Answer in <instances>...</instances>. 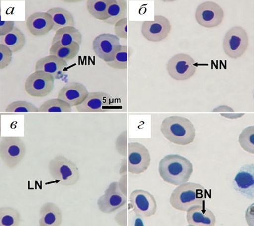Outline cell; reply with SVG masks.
Wrapping results in <instances>:
<instances>
[{"label":"cell","instance_id":"6da1fadb","mask_svg":"<svg viewBox=\"0 0 254 226\" xmlns=\"http://www.w3.org/2000/svg\"><path fill=\"white\" fill-rule=\"evenodd\" d=\"M158 172L165 182L178 186L189 181L193 172V166L182 155L169 154L159 162Z\"/></svg>","mask_w":254,"mask_h":226},{"label":"cell","instance_id":"7a4b0ae2","mask_svg":"<svg viewBox=\"0 0 254 226\" xmlns=\"http://www.w3.org/2000/svg\"><path fill=\"white\" fill-rule=\"evenodd\" d=\"M161 132L169 142L178 146H188L195 139V126L188 118L179 116H171L162 121Z\"/></svg>","mask_w":254,"mask_h":226},{"label":"cell","instance_id":"3957f363","mask_svg":"<svg viewBox=\"0 0 254 226\" xmlns=\"http://www.w3.org/2000/svg\"><path fill=\"white\" fill-rule=\"evenodd\" d=\"M206 198L207 190L203 185L187 182L174 190L169 198V203L176 210L186 212L195 205H205Z\"/></svg>","mask_w":254,"mask_h":226},{"label":"cell","instance_id":"277c9868","mask_svg":"<svg viewBox=\"0 0 254 226\" xmlns=\"http://www.w3.org/2000/svg\"><path fill=\"white\" fill-rule=\"evenodd\" d=\"M48 170L52 178L63 186H73L80 179L79 169L76 164L63 155H57L49 161Z\"/></svg>","mask_w":254,"mask_h":226},{"label":"cell","instance_id":"5b68a950","mask_svg":"<svg viewBox=\"0 0 254 226\" xmlns=\"http://www.w3.org/2000/svg\"><path fill=\"white\" fill-rule=\"evenodd\" d=\"M26 146L19 136H2L0 141V159L6 167H18L26 154Z\"/></svg>","mask_w":254,"mask_h":226},{"label":"cell","instance_id":"8992f818","mask_svg":"<svg viewBox=\"0 0 254 226\" xmlns=\"http://www.w3.org/2000/svg\"><path fill=\"white\" fill-rule=\"evenodd\" d=\"M249 45V39L246 31L241 26H235L225 34L222 47L228 57L237 59L245 54Z\"/></svg>","mask_w":254,"mask_h":226},{"label":"cell","instance_id":"52a82bcc","mask_svg":"<svg viewBox=\"0 0 254 226\" xmlns=\"http://www.w3.org/2000/svg\"><path fill=\"white\" fill-rule=\"evenodd\" d=\"M55 87V78L51 74L37 70L27 77L24 90L30 96L44 98L48 96Z\"/></svg>","mask_w":254,"mask_h":226},{"label":"cell","instance_id":"ba28073f","mask_svg":"<svg viewBox=\"0 0 254 226\" xmlns=\"http://www.w3.org/2000/svg\"><path fill=\"white\" fill-rule=\"evenodd\" d=\"M195 63L191 56L184 53L176 54L167 63L168 74L176 81L188 80L195 75L197 70Z\"/></svg>","mask_w":254,"mask_h":226},{"label":"cell","instance_id":"9c48e42d","mask_svg":"<svg viewBox=\"0 0 254 226\" xmlns=\"http://www.w3.org/2000/svg\"><path fill=\"white\" fill-rule=\"evenodd\" d=\"M122 45L120 39L115 35L104 33L94 38L92 48L97 57L107 63L114 61Z\"/></svg>","mask_w":254,"mask_h":226},{"label":"cell","instance_id":"30bf717a","mask_svg":"<svg viewBox=\"0 0 254 226\" xmlns=\"http://www.w3.org/2000/svg\"><path fill=\"white\" fill-rule=\"evenodd\" d=\"M127 202V196L120 189L118 182H112L98 199L97 206L101 213L110 214L124 207Z\"/></svg>","mask_w":254,"mask_h":226},{"label":"cell","instance_id":"8fae6325","mask_svg":"<svg viewBox=\"0 0 254 226\" xmlns=\"http://www.w3.org/2000/svg\"><path fill=\"white\" fill-rule=\"evenodd\" d=\"M128 171L133 175H140L146 172L151 164L149 150L138 142L128 143Z\"/></svg>","mask_w":254,"mask_h":226},{"label":"cell","instance_id":"7c38bea8","mask_svg":"<svg viewBox=\"0 0 254 226\" xmlns=\"http://www.w3.org/2000/svg\"><path fill=\"white\" fill-rule=\"evenodd\" d=\"M224 11L220 5L213 1L203 2L197 7L195 19L200 26L207 28L217 27L223 22Z\"/></svg>","mask_w":254,"mask_h":226},{"label":"cell","instance_id":"4fadbf2b","mask_svg":"<svg viewBox=\"0 0 254 226\" xmlns=\"http://www.w3.org/2000/svg\"><path fill=\"white\" fill-rule=\"evenodd\" d=\"M129 208L141 217L149 218L156 214L157 203L154 196L143 189L133 190L129 196Z\"/></svg>","mask_w":254,"mask_h":226},{"label":"cell","instance_id":"5bb4252c","mask_svg":"<svg viewBox=\"0 0 254 226\" xmlns=\"http://www.w3.org/2000/svg\"><path fill=\"white\" fill-rule=\"evenodd\" d=\"M170 21L162 15L154 16L153 21H145L141 28V33L146 40L159 42L165 40L171 33Z\"/></svg>","mask_w":254,"mask_h":226},{"label":"cell","instance_id":"9a60e30c","mask_svg":"<svg viewBox=\"0 0 254 226\" xmlns=\"http://www.w3.org/2000/svg\"><path fill=\"white\" fill-rule=\"evenodd\" d=\"M233 186L247 199H254V163L245 164L240 168L235 176Z\"/></svg>","mask_w":254,"mask_h":226},{"label":"cell","instance_id":"2e32d148","mask_svg":"<svg viewBox=\"0 0 254 226\" xmlns=\"http://www.w3.org/2000/svg\"><path fill=\"white\" fill-rule=\"evenodd\" d=\"M113 98L102 91L89 93L85 101L76 107L78 112H107L111 111Z\"/></svg>","mask_w":254,"mask_h":226},{"label":"cell","instance_id":"e0dca14e","mask_svg":"<svg viewBox=\"0 0 254 226\" xmlns=\"http://www.w3.org/2000/svg\"><path fill=\"white\" fill-rule=\"evenodd\" d=\"M89 94V91L83 84L72 81L61 88L58 98L68 102L72 107H76L85 101Z\"/></svg>","mask_w":254,"mask_h":226},{"label":"cell","instance_id":"ac0fdd59","mask_svg":"<svg viewBox=\"0 0 254 226\" xmlns=\"http://www.w3.org/2000/svg\"><path fill=\"white\" fill-rule=\"evenodd\" d=\"M186 220L190 226H214L216 217L204 204L195 205L186 211Z\"/></svg>","mask_w":254,"mask_h":226},{"label":"cell","instance_id":"d6986e66","mask_svg":"<svg viewBox=\"0 0 254 226\" xmlns=\"http://www.w3.org/2000/svg\"><path fill=\"white\" fill-rule=\"evenodd\" d=\"M26 27L34 37H43L53 31L54 24L52 16L46 12H37L31 14L26 20Z\"/></svg>","mask_w":254,"mask_h":226},{"label":"cell","instance_id":"ffe728a7","mask_svg":"<svg viewBox=\"0 0 254 226\" xmlns=\"http://www.w3.org/2000/svg\"><path fill=\"white\" fill-rule=\"evenodd\" d=\"M63 214L58 205L47 202L42 205L40 210V226H60L62 224Z\"/></svg>","mask_w":254,"mask_h":226},{"label":"cell","instance_id":"44dd1931","mask_svg":"<svg viewBox=\"0 0 254 226\" xmlns=\"http://www.w3.org/2000/svg\"><path fill=\"white\" fill-rule=\"evenodd\" d=\"M81 45L82 35L75 27H66L56 31L53 38L51 45L58 44L62 46H69L75 44Z\"/></svg>","mask_w":254,"mask_h":226},{"label":"cell","instance_id":"7402d4cb","mask_svg":"<svg viewBox=\"0 0 254 226\" xmlns=\"http://www.w3.org/2000/svg\"><path fill=\"white\" fill-rule=\"evenodd\" d=\"M68 65L67 62L54 55L49 54L38 59L35 65V71L42 70L54 76L62 71Z\"/></svg>","mask_w":254,"mask_h":226},{"label":"cell","instance_id":"603a6c76","mask_svg":"<svg viewBox=\"0 0 254 226\" xmlns=\"http://www.w3.org/2000/svg\"><path fill=\"white\" fill-rule=\"evenodd\" d=\"M47 12L52 17L54 24L53 31L55 33L61 28L75 26V19L72 14L68 10L60 7H55L49 9Z\"/></svg>","mask_w":254,"mask_h":226},{"label":"cell","instance_id":"cb8c5ba5","mask_svg":"<svg viewBox=\"0 0 254 226\" xmlns=\"http://www.w3.org/2000/svg\"><path fill=\"white\" fill-rule=\"evenodd\" d=\"M127 15V1L126 0H112L108 8L107 19L104 22L114 26L119 20L126 18Z\"/></svg>","mask_w":254,"mask_h":226},{"label":"cell","instance_id":"d4e9b609","mask_svg":"<svg viewBox=\"0 0 254 226\" xmlns=\"http://www.w3.org/2000/svg\"><path fill=\"white\" fill-rule=\"evenodd\" d=\"M0 42L8 46L14 54L22 50L26 44V37L23 32L15 27L11 33L1 37Z\"/></svg>","mask_w":254,"mask_h":226},{"label":"cell","instance_id":"484cf974","mask_svg":"<svg viewBox=\"0 0 254 226\" xmlns=\"http://www.w3.org/2000/svg\"><path fill=\"white\" fill-rule=\"evenodd\" d=\"M112 0H87L88 12L94 19L104 22L107 19L108 10Z\"/></svg>","mask_w":254,"mask_h":226},{"label":"cell","instance_id":"4316f807","mask_svg":"<svg viewBox=\"0 0 254 226\" xmlns=\"http://www.w3.org/2000/svg\"><path fill=\"white\" fill-rule=\"evenodd\" d=\"M80 45L75 44L69 46H62L58 44H52L49 48V54L54 55L68 62L76 57L80 51Z\"/></svg>","mask_w":254,"mask_h":226},{"label":"cell","instance_id":"83f0119b","mask_svg":"<svg viewBox=\"0 0 254 226\" xmlns=\"http://www.w3.org/2000/svg\"><path fill=\"white\" fill-rule=\"evenodd\" d=\"M22 222V217L16 208L10 206L0 208V226H19Z\"/></svg>","mask_w":254,"mask_h":226},{"label":"cell","instance_id":"f1b7e54d","mask_svg":"<svg viewBox=\"0 0 254 226\" xmlns=\"http://www.w3.org/2000/svg\"><path fill=\"white\" fill-rule=\"evenodd\" d=\"M72 107L68 102L56 98L46 101L39 109V112L64 113L71 112Z\"/></svg>","mask_w":254,"mask_h":226},{"label":"cell","instance_id":"f546056e","mask_svg":"<svg viewBox=\"0 0 254 226\" xmlns=\"http://www.w3.org/2000/svg\"><path fill=\"white\" fill-rule=\"evenodd\" d=\"M131 55V50L127 45H122L121 50L116 54L114 61L107 63L112 69L126 70L128 68V63Z\"/></svg>","mask_w":254,"mask_h":226},{"label":"cell","instance_id":"4dcf8cb0","mask_svg":"<svg viewBox=\"0 0 254 226\" xmlns=\"http://www.w3.org/2000/svg\"><path fill=\"white\" fill-rule=\"evenodd\" d=\"M238 142L243 150L254 154V126L246 127L239 134Z\"/></svg>","mask_w":254,"mask_h":226},{"label":"cell","instance_id":"1f68e13d","mask_svg":"<svg viewBox=\"0 0 254 226\" xmlns=\"http://www.w3.org/2000/svg\"><path fill=\"white\" fill-rule=\"evenodd\" d=\"M5 111L8 113L39 112V109L31 102L16 101L7 106Z\"/></svg>","mask_w":254,"mask_h":226},{"label":"cell","instance_id":"d6a6232c","mask_svg":"<svg viewBox=\"0 0 254 226\" xmlns=\"http://www.w3.org/2000/svg\"><path fill=\"white\" fill-rule=\"evenodd\" d=\"M127 140H128V135H127V131L120 134L115 142V148L116 151L121 156L126 157L128 153V145H127Z\"/></svg>","mask_w":254,"mask_h":226},{"label":"cell","instance_id":"836d02e7","mask_svg":"<svg viewBox=\"0 0 254 226\" xmlns=\"http://www.w3.org/2000/svg\"><path fill=\"white\" fill-rule=\"evenodd\" d=\"M13 52L6 45L0 44V69L7 68L11 63Z\"/></svg>","mask_w":254,"mask_h":226},{"label":"cell","instance_id":"e575fe53","mask_svg":"<svg viewBox=\"0 0 254 226\" xmlns=\"http://www.w3.org/2000/svg\"><path fill=\"white\" fill-rule=\"evenodd\" d=\"M114 26L116 36L119 39L127 40L128 38V19H127V17L119 20Z\"/></svg>","mask_w":254,"mask_h":226},{"label":"cell","instance_id":"d590c367","mask_svg":"<svg viewBox=\"0 0 254 226\" xmlns=\"http://www.w3.org/2000/svg\"><path fill=\"white\" fill-rule=\"evenodd\" d=\"M13 21H1L0 22V37H4L9 34L15 27Z\"/></svg>","mask_w":254,"mask_h":226},{"label":"cell","instance_id":"8d00e7d4","mask_svg":"<svg viewBox=\"0 0 254 226\" xmlns=\"http://www.w3.org/2000/svg\"><path fill=\"white\" fill-rule=\"evenodd\" d=\"M115 221L116 223L119 226H128V210L127 208L119 211L115 215Z\"/></svg>","mask_w":254,"mask_h":226},{"label":"cell","instance_id":"74e56055","mask_svg":"<svg viewBox=\"0 0 254 226\" xmlns=\"http://www.w3.org/2000/svg\"><path fill=\"white\" fill-rule=\"evenodd\" d=\"M254 203L250 204L247 208L245 213V218L247 224L250 226H254Z\"/></svg>","mask_w":254,"mask_h":226},{"label":"cell","instance_id":"f35d334b","mask_svg":"<svg viewBox=\"0 0 254 226\" xmlns=\"http://www.w3.org/2000/svg\"><path fill=\"white\" fill-rule=\"evenodd\" d=\"M120 189H121L122 192L127 196V175H122L118 182Z\"/></svg>","mask_w":254,"mask_h":226},{"label":"cell","instance_id":"ab89813d","mask_svg":"<svg viewBox=\"0 0 254 226\" xmlns=\"http://www.w3.org/2000/svg\"><path fill=\"white\" fill-rule=\"evenodd\" d=\"M127 168H128V165H127V158H125L122 160L121 166H120L119 174L121 176L126 175L127 171Z\"/></svg>","mask_w":254,"mask_h":226},{"label":"cell","instance_id":"60d3db41","mask_svg":"<svg viewBox=\"0 0 254 226\" xmlns=\"http://www.w3.org/2000/svg\"><path fill=\"white\" fill-rule=\"evenodd\" d=\"M213 112H234V109L227 105H221L213 109Z\"/></svg>","mask_w":254,"mask_h":226},{"label":"cell","instance_id":"b9f144b4","mask_svg":"<svg viewBox=\"0 0 254 226\" xmlns=\"http://www.w3.org/2000/svg\"><path fill=\"white\" fill-rule=\"evenodd\" d=\"M221 116H223L227 119H237L239 118H241L242 116L245 115V114H221Z\"/></svg>","mask_w":254,"mask_h":226},{"label":"cell","instance_id":"7bdbcfd3","mask_svg":"<svg viewBox=\"0 0 254 226\" xmlns=\"http://www.w3.org/2000/svg\"><path fill=\"white\" fill-rule=\"evenodd\" d=\"M63 2H70V3H77V2H82V1H76V0H75V1H73V0H72V1H63Z\"/></svg>","mask_w":254,"mask_h":226}]
</instances>
